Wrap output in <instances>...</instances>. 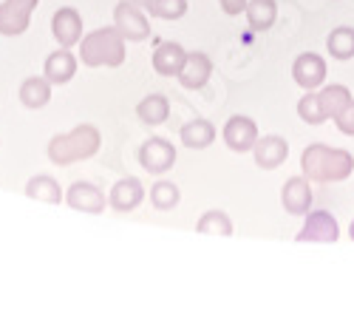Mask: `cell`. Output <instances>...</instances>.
Segmentation results:
<instances>
[{"mask_svg":"<svg viewBox=\"0 0 354 315\" xmlns=\"http://www.w3.org/2000/svg\"><path fill=\"white\" fill-rule=\"evenodd\" d=\"M301 170L309 182H343L354 170V156L343 148H329L315 142L301 154Z\"/></svg>","mask_w":354,"mask_h":315,"instance_id":"1","label":"cell"},{"mask_svg":"<svg viewBox=\"0 0 354 315\" xmlns=\"http://www.w3.org/2000/svg\"><path fill=\"white\" fill-rule=\"evenodd\" d=\"M80 60L82 66L88 69H100V66H108V69H116L125 63V37L120 28H94L91 35L82 37V46H80Z\"/></svg>","mask_w":354,"mask_h":315,"instance_id":"2","label":"cell"},{"mask_svg":"<svg viewBox=\"0 0 354 315\" xmlns=\"http://www.w3.org/2000/svg\"><path fill=\"white\" fill-rule=\"evenodd\" d=\"M100 131L94 125H77L68 134H57L48 142V159L54 165H74L82 159H91L100 151Z\"/></svg>","mask_w":354,"mask_h":315,"instance_id":"3","label":"cell"},{"mask_svg":"<svg viewBox=\"0 0 354 315\" xmlns=\"http://www.w3.org/2000/svg\"><path fill=\"white\" fill-rule=\"evenodd\" d=\"M351 100V91L346 85H326L323 91L317 94H306L301 102H298V114L306 125H320L326 120H335L337 114L346 108V102Z\"/></svg>","mask_w":354,"mask_h":315,"instance_id":"4","label":"cell"},{"mask_svg":"<svg viewBox=\"0 0 354 315\" xmlns=\"http://www.w3.org/2000/svg\"><path fill=\"white\" fill-rule=\"evenodd\" d=\"M40 0H3L0 3V35L15 37L23 35L28 23H32V12Z\"/></svg>","mask_w":354,"mask_h":315,"instance_id":"5","label":"cell"},{"mask_svg":"<svg viewBox=\"0 0 354 315\" xmlns=\"http://www.w3.org/2000/svg\"><path fill=\"white\" fill-rule=\"evenodd\" d=\"M139 165L147 170V174H165L176 165V148L162 136H151L147 142H142L139 148Z\"/></svg>","mask_w":354,"mask_h":315,"instance_id":"6","label":"cell"},{"mask_svg":"<svg viewBox=\"0 0 354 315\" xmlns=\"http://www.w3.org/2000/svg\"><path fill=\"white\" fill-rule=\"evenodd\" d=\"M113 26L120 28L125 40H145L147 35H151V26H147L142 9L133 3V0H122V3H116Z\"/></svg>","mask_w":354,"mask_h":315,"instance_id":"7","label":"cell"},{"mask_svg":"<svg viewBox=\"0 0 354 315\" xmlns=\"http://www.w3.org/2000/svg\"><path fill=\"white\" fill-rule=\"evenodd\" d=\"M227 148L235 151V154H247L255 148L258 142V125L250 120V117H241V114H235V117L227 120L224 131H221Z\"/></svg>","mask_w":354,"mask_h":315,"instance_id":"8","label":"cell"},{"mask_svg":"<svg viewBox=\"0 0 354 315\" xmlns=\"http://www.w3.org/2000/svg\"><path fill=\"white\" fill-rule=\"evenodd\" d=\"M340 236V227H337V219L329 213V210H312L306 213V222L298 233V242H326V244H335Z\"/></svg>","mask_w":354,"mask_h":315,"instance_id":"9","label":"cell"},{"mask_svg":"<svg viewBox=\"0 0 354 315\" xmlns=\"http://www.w3.org/2000/svg\"><path fill=\"white\" fill-rule=\"evenodd\" d=\"M292 77H295V82H298L301 89L315 91L317 85H323V80H326V60H323L320 54H315V51H306V54H301L298 60H295Z\"/></svg>","mask_w":354,"mask_h":315,"instance_id":"10","label":"cell"},{"mask_svg":"<svg viewBox=\"0 0 354 315\" xmlns=\"http://www.w3.org/2000/svg\"><path fill=\"white\" fill-rule=\"evenodd\" d=\"M213 74V60H210V54H204V51H187V60L179 71V82L185 85L187 91H196V89H204L207 85Z\"/></svg>","mask_w":354,"mask_h":315,"instance_id":"11","label":"cell"},{"mask_svg":"<svg viewBox=\"0 0 354 315\" xmlns=\"http://www.w3.org/2000/svg\"><path fill=\"white\" fill-rule=\"evenodd\" d=\"M51 32H54V40L60 43L63 48H71L82 40V17L77 9L71 6H63L51 17Z\"/></svg>","mask_w":354,"mask_h":315,"instance_id":"12","label":"cell"},{"mask_svg":"<svg viewBox=\"0 0 354 315\" xmlns=\"http://www.w3.org/2000/svg\"><path fill=\"white\" fill-rule=\"evenodd\" d=\"M281 202H283V210H289L292 216H306L309 208H312V188H309V179L306 177H292L283 182V190H281Z\"/></svg>","mask_w":354,"mask_h":315,"instance_id":"13","label":"cell"},{"mask_svg":"<svg viewBox=\"0 0 354 315\" xmlns=\"http://www.w3.org/2000/svg\"><path fill=\"white\" fill-rule=\"evenodd\" d=\"M142 199H145V188L136 177H125L120 179L113 188H111V196H108V205L116 210V213H131L142 205Z\"/></svg>","mask_w":354,"mask_h":315,"instance_id":"14","label":"cell"},{"mask_svg":"<svg viewBox=\"0 0 354 315\" xmlns=\"http://www.w3.org/2000/svg\"><path fill=\"white\" fill-rule=\"evenodd\" d=\"M66 202L80 213H102L105 210V193L91 182H74L66 193Z\"/></svg>","mask_w":354,"mask_h":315,"instance_id":"15","label":"cell"},{"mask_svg":"<svg viewBox=\"0 0 354 315\" xmlns=\"http://www.w3.org/2000/svg\"><path fill=\"white\" fill-rule=\"evenodd\" d=\"M252 154H255V165H258V168H263V170H275L278 165L286 162V156H289V145H286V139H281V136H263V139L255 142Z\"/></svg>","mask_w":354,"mask_h":315,"instance_id":"16","label":"cell"},{"mask_svg":"<svg viewBox=\"0 0 354 315\" xmlns=\"http://www.w3.org/2000/svg\"><path fill=\"white\" fill-rule=\"evenodd\" d=\"M43 74L51 85H63L68 82L74 74H77V57L68 51V48H60L46 57V66H43Z\"/></svg>","mask_w":354,"mask_h":315,"instance_id":"17","label":"cell"},{"mask_svg":"<svg viewBox=\"0 0 354 315\" xmlns=\"http://www.w3.org/2000/svg\"><path fill=\"white\" fill-rule=\"evenodd\" d=\"M185 60H187V51L179 43H162L153 51V69L162 77H179Z\"/></svg>","mask_w":354,"mask_h":315,"instance_id":"18","label":"cell"},{"mask_svg":"<svg viewBox=\"0 0 354 315\" xmlns=\"http://www.w3.org/2000/svg\"><path fill=\"white\" fill-rule=\"evenodd\" d=\"M247 20L255 32H270L278 20V3L275 0H247Z\"/></svg>","mask_w":354,"mask_h":315,"instance_id":"19","label":"cell"},{"mask_svg":"<svg viewBox=\"0 0 354 315\" xmlns=\"http://www.w3.org/2000/svg\"><path fill=\"white\" fill-rule=\"evenodd\" d=\"M136 117L145 125H162L170 117V100L165 94H147L139 105H136Z\"/></svg>","mask_w":354,"mask_h":315,"instance_id":"20","label":"cell"},{"mask_svg":"<svg viewBox=\"0 0 354 315\" xmlns=\"http://www.w3.org/2000/svg\"><path fill=\"white\" fill-rule=\"evenodd\" d=\"M48 100H51V82L46 77H28V80H23V85H20V102L26 108L37 111V108L48 105Z\"/></svg>","mask_w":354,"mask_h":315,"instance_id":"21","label":"cell"},{"mask_svg":"<svg viewBox=\"0 0 354 315\" xmlns=\"http://www.w3.org/2000/svg\"><path fill=\"white\" fill-rule=\"evenodd\" d=\"M26 196L28 199H37V202H48V205H57L63 199V190L57 185V179H51L48 174H37L26 182Z\"/></svg>","mask_w":354,"mask_h":315,"instance_id":"22","label":"cell"},{"mask_svg":"<svg viewBox=\"0 0 354 315\" xmlns=\"http://www.w3.org/2000/svg\"><path fill=\"white\" fill-rule=\"evenodd\" d=\"M213 139H216V125L210 120H190L185 128H182V142L187 148H207L213 145Z\"/></svg>","mask_w":354,"mask_h":315,"instance_id":"23","label":"cell"},{"mask_svg":"<svg viewBox=\"0 0 354 315\" xmlns=\"http://www.w3.org/2000/svg\"><path fill=\"white\" fill-rule=\"evenodd\" d=\"M326 48L335 60H351L354 57V28L351 26H340L326 37Z\"/></svg>","mask_w":354,"mask_h":315,"instance_id":"24","label":"cell"},{"mask_svg":"<svg viewBox=\"0 0 354 315\" xmlns=\"http://www.w3.org/2000/svg\"><path fill=\"white\" fill-rule=\"evenodd\" d=\"M196 231L207 236H232V219L224 210H207L198 219Z\"/></svg>","mask_w":354,"mask_h":315,"instance_id":"25","label":"cell"},{"mask_svg":"<svg viewBox=\"0 0 354 315\" xmlns=\"http://www.w3.org/2000/svg\"><path fill=\"white\" fill-rule=\"evenodd\" d=\"M179 199H182V193L173 182H156L151 188V205L156 210H173L176 205H179Z\"/></svg>","mask_w":354,"mask_h":315,"instance_id":"26","label":"cell"},{"mask_svg":"<svg viewBox=\"0 0 354 315\" xmlns=\"http://www.w3.org/2000/svg\"><path fill=\"white\" fill-rule=\"evenodd\" d=\"M151 15L162 20H179L187 15V0H153Z\"/></svg>","mask_w":354,"mask_h":315,"instance_id":"27","label":"cell"},{"mask_svg":"<svg viewBox=\"0 0 354 315\" xmlns=\"http://www.w3.org/2000/svg\"><path fill=\"white\" fill-rule=\"evenodd\" d=\"M335 125H337V131L340 134H346V136H354V100H348L346 102V108L335 117Z\"/></svg>","mask_w":354,"mask_h":315,"instance_id":"28","label":"cell"},{"mask_svg":"<svg viewBox=\"0 0 354 315\" xmlns=\"http://www.w3.org/2000/svg\"><path fill=\"white\" fill-rule=\"evenodd\" d=\"M221 3V9L227 12V15H241V12H247V0H218Z\"/></svg>","mask_w":354,"mask_h":315,"instance_id":"29","label":"cell"},{"mask_svg":"<svg viewBox=\"0 0 354 315\" xmlns=\"http://www.w3.org/2000/svg\"><path fill=\"white\" fill-rule=\"evenodd\" d=\"M133 3L142 9V12H151V6H153V0H133Z\"/></svg>","mask_w":354,"mask_h":315,"instance_id":"30","label":"cell"},{"mask_svg":"<svg viewBox=\"0 0 354 315\" xmlns=\"http://www.w3.org/2000/svg\"><path fill=\"white\" fill-rule=\"evenodd\" d=\"M348 236H351V242H354V222H351V227H348Z\"/></svg>","mask_w":354,"mask_h":315,"instance_id":"31","label":"cell"}]
</instances>
